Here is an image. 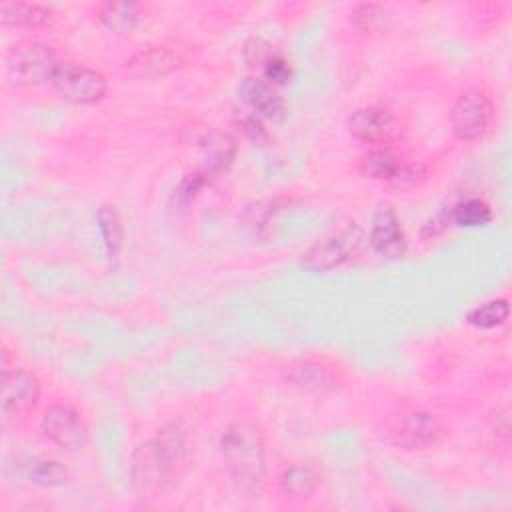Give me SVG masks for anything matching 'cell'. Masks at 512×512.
Here are the masks:
<instances>
[{
  "label": "cell",
  "mask_w": 512,
  "mask_h": 512,
  "mask_svg": "<svg viewBox=\"0 0 512 512\" xmlns=\"http://www.w3.org/2000/svg\"><path fill=\"white\" fill-rule=\"evenodd\" d=\"M188 434L178 422L164 424L152 438L140 442L132 452L130 478L138 494L164 490L188 458Z\"/></svg>",
  "instance_id": "6da1fadb"
},
{
  "label": "cell",
  "mask_w": 512,
  "mask_h": 512,
  "mask_svg": "<svg viewBox=\"0 0 512 512\" xmlns=\"http://www.w3.org/2000/svg\"><path fill=\"white\" fill-rule=\"evenodd\" d=\"M220 450L236 490L246 496H258L266 474L262 432L250 422H232L220 436Z\"/></svg>",
  "instance_id": "7a4b0ae2"
},
{
  "label": "cell",
  "mask_w": 512,
  "mask_h": 512,
  "mask_svg": "<svg viewBox=\"0 0 512 512\" xmlns=\"http://www.w3.org/2000/svg\"><path fill=\"white\" fill-rule=\"evenodd\" d=\"M60 56L44 42L26 40L10 48L4 58V76L10 86L30 88L50 84V78L60 64Z\"/></svg>",
  "instance_id": "3957f363"
},
{
  "label": "cell",
  "mask_w": 512,
  "mask_h": 512,
  "mask_svg": "<svg viewBox=\"0 0 512 512\" xmlns=\"http://www.w3.org/2000/svg\"><path fill=\"white\" fill-rule=\"evenodd\" d=\"M368 244V234L356 224L348 222L346 226L334 230L322 240L314 242L308 250L302 252V266L314 272L334 270L354 258H358Z\"/></svg>",
  "instance_id": "277c9868"
},
{
  "label": "cell",
  "mask_w": 512,
  "mask_h": 512,
  "mask_svg": "<svg viewBox=\"0 0 512 512\" xmlns=\"http://www.w3.org/2000/svg\"><path fill=\"white\" fill-rule=\"evenodd\" d=\"M446 432V424L436 414L426 410H410L390 418L384 436L396 448L424 450L440 444Z\"/></svg>",
  "instance_id": "5b68a950"
},
{
  "label": "cell",
  "mask_w": 512,
  "mask_h": 512,
  "mask_svg": "<svg viewBox=\"0 0 512 512\" xmlns=\"http://www.w3.org/2000/svg\"><path fill=\"white\" fill-rule=\"evenodd\" d=\"M50 86L72 104H96L108 92V80L100 70L72 60H60Z\"/></svg>",
  "instance_id": "8992f818"
},
{
  "label": "cell",
  "mask_w": 512,
  "mask_h": 512,
  "mask_svg": "<svg viewBox=\"0 0 512 512\" xmlns=\"http://www.w3.org/2000/svg\"><path fill=\"white\" fill-rule=\"evenodd\" d=\"M448 120L456 140L476 142L492 126L494 104L486 92H482L480 88H470L454 100L448 112Z\"/></svg>",
  "instance_id": "52a82bcc"
},
{
  "label": "cell",
  "mask_w": 512,
  "mask_h": 512,
  "mask_svg": "<svg viewBox=\"0 0 512 512\" xmlns=\"http://www.w3.org/2000/svg\"><path fill=\"white\" fill-rule=\"evenodd\" d=\"M40 430L48 442L64 450H80L88 444V426L78 410L66 404H52L40 420Z\"/></svg>",
  "instance_id": "ba28073f"
},
{
  "label": "cell",
  "mask_w": 512,
  "mask_h": 512,
  "mask_svg": "<svg viewBox=\"0 0 512 512\" xmlns=\"http://www.w3.org/2000/svg\"><path fill=\"white\" fill-rule=\"evenodd\" d=\"M358 170L362 176L370 180H378L394 186H410L422 174L418 164L406 160L402 154L390 148H374L368 154H364L360 158Z\"/></svg>",
  "instance_id": "9c48e42d"
},
{
  "label": "cell",
  "mask_w": 512,
  "mask_h": 512,
  "mask_svg": "<svg viewBox=\"0 0 512 512\" xmlns=\"http://www.w3.org/2000/svg\"><path fill=\"white\" fill-rule=\"evenodd\" d=\"M42 394L40 380L34 372L24 368H12L2 374L0 406L6 418H20L30 414Z\"/></svg>",
  "instance_id": "30bf717a"
},
{
  "label": "cell",
  "mask_w": 512,
  "mask_h": 512,
  "mask_svg": "<svg viewBox=\"0 0 512 512\" xmlns=\"http://www.w3.org/2000/svg\"><path fill=\"white\" fill-rule=\"evenodd\" d=\"M370 248L388 260L402 258L406 254V234L396 208L390 202H380L372 214V224L368 232Z\"/></svg>",
  "instance_id": "8fae6325"
},
{
  "label": "cell",
  "mask_w": 512,
  "mask_h": 512,
  "mask_svg": "<svg viewBox=\"0 0 512 512\" xmlns=\"http://www.w3.org/2000/svg\"><path fill=\"white\" fill-rule=\"evenodd\" d=\"M348 132L364 144H386L398 132L396 114L382 104H368L348 116Z\"/></svg>",
  "instance_id": "7c38bea8"
},
{
  "label": "cell",
  "mask_w": 512,
  "mask_h": 512,
  "mask_svg": "<svg viewBox=\"0 0 512 512\" xmlns=\"http://www.w3.org/2000/svg\"><path fill=\"white\" fill-rule=\"evenodd\" d=\"M240 98L248 104V108L264 120L282 122L286 116V102L278 88L270 86L260 76H246L238 86Z\"/></svg>",
  "instance_id": "4fadbf2b"
},
{
  "label": "cell",
  "mask_w": 512,
  "mask_h": 512,
  "mask_svg": "<svg viewBox=\"0 0 512 512\" xmlns=\"http://www.w3.org/2000/svg\"><path fill=\"white\" fill-rule=\"evenodd\" d=\"M290 384L306 392H332L338 388V374L330 364L316 358H296L284 368Z\"/></svg>",
  "instance_id": "5bb4252c"
},
{
  "label": "cell",
  "mask_w": 512,
  "mask_h": 512,
  "mask_svg": "<svg viewBox=\"0 0 512 512\" xmlns=\"http://www.w3.org/2000/svg\"><path fill=\"white\" fill-rule=\"evenodd\" d=\"M56 20L52 6L42 2H2L0 4V22L2 26L14 28H44Z\"/></svg>",
  "instance_id": "9a60e30c"
},
{
  "label": "cell",
  "mask_w": 512,
  "mask_h": 512,
  "mask_svg": "<svg viewBox=\"0 0 512 512\" xmlns=\"http://www.w3.org/2000/svg\"><path fill=\"white\" fill-rule=\"evenodd\" d=\"M144 16V6L140 2H116V0H106L96 6V18L100 24L114 32V34H130L136 30Z\"/></svg>",
  "instance_id": "2e32d148"
},
{
  "label": "cell",
  "mask_w": 512,
  "mask_h": 512,
  "mask_svg": "<svg viewBox=\"0 0 512 512\" xmlns=\"http://www.w3.org/2000/svg\"><path fill=\"white\" fill-rule=\"evenodd\" d=\"M322 476L314 464L298 462L284 468L278 476V486L284 496L292 500H308L320 488Z\"/></svg>",
  "instance_id": "e0dca14e"
},
{
  "label": "cell",
  "mask_w": 512,
  "mask_h": 512,
  "mask_svg": "<svg viewBox=\"0 0 512 512\" xmlns=\"http://www.w3.org/2000/svg\"><path fill=\"white\" fill-rule=\"evenodd\" d=\"M178 66V56L164 46H150L126 60V68L136 76L156 78L172 72Z\"/></svg>",
  "instance_id": "ac0fdd59"
},
{
  "label": "cell",
  "mask_w": 512,
  "mask_h": 512,
  "mask_svg": "<svg viewBox=\"0 0 512 512\" xmlns=\"http://www.w3.org/2000/svg\"><path fill=\"white\" fill-rule=\"evenodd\" d=\"M96 222H98V232L102 238L104 252H106L108 260H114L118 256V252L122 248V240H124V228H122L120 214L114 206L102 204L96 212Z\"/></svg>",
  "instance_id": "d6986e66"
},
{
  "label": "cell",
  "mask_w": 512,
  "mask_h": 512,
  "mask_svg": "<svg viewBox=\"0 0 512 512\" xmlns=\"http://www.w3.org/2000/svg\"><path fill=\"white\" fill-rule=\"evenodd\" d=\"M204 152H206V164L202 170L212 178L230 166V162L234 160V154H236V146L228 134L216 132L206 138Z\"/></svg>",
  "instance_id": "ffe728a7"
},
{
  "label": "cell",
  "mask_w": 512,
  "mask_h": 512,
  "mask_svg": "<svg viewBox=\"0 0 512 512\" xmlns=\"http://www.w3.org/2000/svg\"><path fill=\"white\" fill-rule=\"evenodd\" d=\"M510 316V306L506 298H494L488 302H482L468 310L466 314V324L478 330H492L504 324Z\"/></svg>",
  "instance_id": "44dd1931"
},
{
  "label": "cell",
  "mask_w": 512,
  "mask_h": 512,
  "mask_svg": "<svg viewBox=\"0 0 512 512\" xmlns=\"http://www.w3.org/2000/svg\"><path fill=\"white\" fill-rule=\"evenodd\" d=\"M450 220L456 226H462V228L486 226L492 220V208H490V204L486 200L472 196V198L460 200L458 204L452 206Z\"/></svg>",
  "instance_id": "7402d4cb"
},
{
  "label": "cell",
  "mask_w": 512,
  "mask_h": 512,
  "mask_svg": "<svg viewBox=\"0 0 512 512\" xmlns=\"http://www.w3.org/2000/svg\"><path fill=\"white\" fill-rule=\"evenodd\" d=\"M26 478L36 486L54 488L68 482V468L52 458H32L26 464Z\"/></svg>",
  "instance_id": "603a6c76"
},
{
  "label": "cell",
  "mask_w": 512,
  "mask_h": 512,
  "mask_svg": "<svg viewBox=\"0 0 512 512\" xmlns=\"http://www.w3.org/2000/svg\"><path fill=\"white\" fill-rule=\"evenodd\" d=\"M348 20H350V26L358 32H374L378 30L384 20H386V10L384 6L380 4H374V2H364V4H356L350 14H348Z\"/></svg>",
  "instance_id": "cb8c5ba5"
},
{
  "label": "cell",
  "mask_w": 512,
  "mask_h": 512,
  "mask_svg": "<svg viewBox=\"0 0 512 512\" xmlns=\"http://www.w3.org/2000/svg\"><path fill=\"white\" fill-rule=\"evenodd\" d=\"M294 76V70H292V64L290 60L278 50L276 54H272L264 66L260 68V78L266 80L270 86L274 88H280V86H286Z\"/></svg>",
  "instance_id": "d4e9b609"
},
{
  "label": "cell",
  "mask_w": 512,
  "mask_h": 512,
  "mask_svg": "<svg viewBox=\"0 0 512 512\" xmlns=\"http://www.w3.org/2000/svg\"><path fill=\"white\" fill-rule=\"evenodd\" d=\"M276 52H278V50H276L268 40H264V38H250V40L244 44L242 56H244V62H246L250 68L260 70V68L264 66V62H266L272 54H276Z\"/></svg>",
  "instance_id": "484cf974"
},
{
  "label": "cell",
  "mask_w": 512,
  "mask_h": 512,
  "mask_svg": "<svg viewBox=\"0 0 512 512\" xmlns=\"http://www.w3.org/2000/svg\"><path fill=\"white\" fill-rule=\"evenodd\" d=\"M238 128H240V132L244 134V138L250 140V142L256 144V146H264V144L270 142V132H268V128H266V124H264V118H260V116L254 114V112L242 116V118L238 120Z\"/></svg>",
  "instance_id": "4316f807"
}]
</instances>
